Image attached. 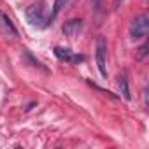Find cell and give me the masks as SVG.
I'll return each instance as SVG.
<instances>
[{"label": "cell", "mask_w": 149, "mask_h": 149, "mask_svg": "<svg viewBox=\"0 0 149 149\" xmlns=\"http://www.w3.org/2000/svg\"><path fill=\"white\" fill-rule=\"evenodd\" d=\"M26 19L28 23H32L33 26H39V28H46L51 21H49V16H46V11H44V2H35L32 6H28L26 9Z\"/></svg>", "instance_id": "6da1fadb"}, {"label": "cell", "mask_w": 149, "mask_h": 149, "mask_svg": "<svg viewBox=\"0 0 149 149\" xmlns=\"http://www.w3.org/2000/svg\"><path fill=\"white\" fill-rule=\"evenodd\" d=\"M81 30H83V21L81 19H70V21H67L63 25V33L67 37H70V39L77 37Z\"/></svg>", "instance_id": "8992f818"}, {"label": "cell", "mask_w": 149, "mask_h": 149, "mask_svg": "<svg viewBox=\"0 0 149 149\" xmlns=\"http://www.w3.org/2000/svg\"><path fill=\"white\" fill-rule=\"evenodd\" d=\"M105 56H107V42L100 35L97 39V67L102 74V77H107V67H105Z\"/></svg>", "instance_id": "3957f363"}, {"label": "cell", "mask_w": 149, "mask_h": 149, "mask_svg": "<svg viewBox=\"0 0 149 149\" xmlns=\"http://www.w3.org/2000/svg\"><path fill=\"white\" fill-rule=\"evenodd\" d=\"M0 33H2L4 37H7V39H16L18 37V30H16L14 23L4 13H0Z\"/></svg>", "instance_id": "277c9868"}, {"label": "cell", "mask_w": 149, "mask_h": 149, "mask_svg": "<svg viewBox=\"0 0 149 149\" xmlns=\"http://www.w3.org/2000/svg\"><path fill=\"white\" fill-rule=\"evenodd\" d=\"M147 32H149V16H147V14H142V16L135 18V19L132 21V25H130V30H128L132 40H140V39H144V37L147 35Z\"/></svg>", "instance_id": "7a4b0ae2"}, {"label": "cell", "mask_w": 149, "mask_h": 149, "mask_svg": "<svg viewBox=\"0 0 149 149\" xmlns=\"http://www.w3.org/2000/svg\"><path fill=\"white\" fill-rule=\"evenodd\" d=\"M54 54H56V58H60L61 61H68V63H81L83 60H84V56H81V54H74L70 49H67V47H54Z\"/></svg>", "instance_id": "5b68a950"}, {"label": "cell", "mask_w": 149, "mask_h": 149, "mask_svg": "<svg viewBox=\"0 0 149 149\" xmlns=\"http://www.w3.org/2000/svg\"><path fill=\"white\" fill-rule=\"evenodd\" d=\"M119 90H121V95L125 97V100H132V93H130V88H128V79L126 76H119Z\"/></svg>", "instance_id": "ba28073f"}, {"label": "cell", "mask_w": 149, "mask_h": 149, "mask_svg": "<svg viewBox=\"0 0 149 149\" xmlns=\"http://www.w3.org/2000/svg\"><path fill=\"white\" fill-rule=\"evenodd\" d=\"M70 2V0H54V4H53V9H51V14H49V21H53L63 9H65V6Z\"/></svg>", "instance_id": "52a82bcc"}]
</instances>
